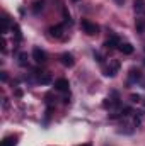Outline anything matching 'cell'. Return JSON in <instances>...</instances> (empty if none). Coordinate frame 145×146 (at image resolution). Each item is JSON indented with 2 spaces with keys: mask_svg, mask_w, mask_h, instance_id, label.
Here are the masks:
<instances>
[{
  "mask_svg": "<svg viewBox=\"0 0 145 146\" xmlns=\"http://www.w3.org/2000/svg\"><path fill=\"white\" fill-rule=\"evenodd\" d=\"M80 27H82V29H84V33H85V34H89V36H96V34L99 33V27H97L94 22L85 21V19L80 22Z\"/></svg>",
  "mask_w": 145,
  "mask_h": 146,
  "instance_id": "cell-1",
  "label": "cell"
},
{
  "mask_svg": "<svg viewBox=\"0 0 145 146\" xmlns=\"http://www.w3.org/2000/svg\"><path fill=\"white\" fill-rule=\"evenodd\" d=\"M119 66H121V65H119V61H116V60H114V61H111V63H109V66L106 68V73H104V75H106V76H116V73L119 72Z\"/></svg>",
  "mask_w": 145,
  "mask_h": 146,
  "instance_id": "cell-2",
  "label": "cell"
},
{
  "mask_svg": "<svg viewBox=\"0 0 145 146\" xmlns=\"http://www.w3.org/2000/svg\"><path fill=\"white\" fill-rule=\"evenodd\" d=\"M33 58L36 63H44L46 61V53L41 49V48H34L33 49Z\"/></svg>",
  "mask_w": 145,
  "mask_h": 146,
  "instance_id": "cell-3",
  "label": "cell"
},
{
  "mask_svg": "<svg viewBox=\"0 0 145 146\" xmlns=\"http://www.w3.org/2000/svg\"><path fill=\"white\" fill-rule=\"evenodd\" d=\"M68 87H70V83L65 78H60L55 82V90H58V92H68Z\"/></svg>",
  "mask_w": 145,
  "mask_h": 146,
  "instance_id": "cell-4",
  "label": "cell"
},
{
  "mask_svg": "<svg viewBox=\"0 0 145 146\" xmlns=\"http://www.w3.org/2000/svg\"><path fill=\"white\" fill-rule=\"evenodd\" d=\"M60 60H62V65L67 66V68H72L73 63H75V60H73V56L70 53H63V54L60 56Z\"/></svg>",
  "mask_w": 145,
  "mask_h": 146,
  "instance_id": "cell-5",
  "label": "cell"
},
{
  "mask_svg": "<svg viewBox=\"0 0 145 146\" xmlns=\"http://www.w3.org/2000/svg\"><path fill=\"white\" fill-rule=\"evenodd\" d=\"M50 34L53 37H56V39H62L63 37V26L62 24H56V26L50 27Z\"/></svg>",
  "mask_w": 145,
  "mask_h": 146,
  "instance_id": "cell-6",
  "label": "cell"
},
{
  "mask_svg": "<svg viewBox=\"0 0 145 146\" xmlns=\"http://www.w3.org/2000/svg\"><path fill=\"white\" fill-rule=\"evenodd\" d=\"M119 44H121V42H119V37L114 36V34L109 37V39H106V42H104L106 48H116V46H119Z\"/></svg>",
  "mask_w": 145,
  "mask_h": 146,
  "instance_id": "cell-7",
  "label": "cell"
},
{
  "mask_svg": "<svg viewBox=\"0 0 145 146\" xmlns=\"http://www.w3.org/2000/svg\"><path fill=\"white\" fill-rule=\"evenodd\" d=\"M118 49H119L123 54H132V53H133V46H132L130 42H121V44L118 46Z\"/></svg>",
  "mask_w": 145,
  "mask_h": 146,
  "instance_id": "cell-8",
  "label": "cell"
},
{
  "mask_svg": "<svg viewBox=\"0 0 145 146\" xmlns=\"http://www.w3.org/2000/svg\"><path fill=\"white\" fill-rule=\"evenodd\" d=\"M133 7L137 14H145V0H133Z\"/></svg>",
  "mask_w": 145,
  "mask_h": 146,
  "instance_id": "cell-9",
  "label": "cell"
},
{
  "mask_svg": "<svg viewBox=\"0 0 145 146\" xmlns=\"http://www.w3.org/2000/svg\"><path fill=\"white\" fill-rule=\"evenodd\" d=\"M128 78H130V82H138V80L142 78L140 70H137V68H132V70H130V75H128Z\"/></svg>",
  "mask_w": 145,
  "mask_h": 146,
  "instance_id": "cell-10",
  "label": "cell"
},
{
  "mask_svg": "<svg viewBox=\"0 0 145 146\" xmlns=\"http://www.w3.org/2000/svg\"><path fill=\"white\" fill-rule=\"evenodd\" d=\"M9 26H10V21H9L7 15H3V19H2V33H7L9 31Z\"/></svg>",
  "mask_w": 145,
  "mask_h": 146,
  "instance_id": "cell-11",
  "label": "cell"
},
{
  "mask_svg": "<svg viewBox=\"0 0 145 146\" xmlns=\"http://www.w3.org/2000/svg\"><path fill=\"white\" fill-rule=\"evenodd\" d=\"M39 82L41 83H50L51 82V75L50 73H41L39 75Z\"/></svg>",
  "mask_w": 145,
  "mask_h": 146,
  "instance_id": "cell-12",
  "label": "cell"
},
{
  "mask_svg": "<svg viewBox=\"0 0 145 146\" xmlns=\"http://www.w3.org/2000/svg\"><path fill=\"white\" fill-rule=\"evenodd\" d=\"M19 65L21 66H26L28 65V54L26 53H19Z\"/></svg>",
  "mask_w": 145,
  "mask_h": 146,
  "instance_id": "cell-13",
  "label": "cell"
},
{
  "mask_svg": "<svg viewBox=\"0 0 145 146\" xmlns=\"http://www.w3.org/2000/svg\"><path fill=\"white\" fill-rule=\"evenodd\" d=\"M12 31H14V34H15V39H17V41H21V39H22V34H21L19 26H15V24H14V26H12Z\"/></svg>",
  "mask_w": 145,
  "mask_h": 146,
  "instance_id": "cell-14",
  "label": "cell"
},
{
  "mask_svg": "<svg viewBox=\"0 0 145 146\" xmlns=\"http://www.w3.org/2000/svg\"><path fill=\"white\" fill-rule=\"evenodd\" d=\"M103 106H104L106 109H111V107H114V106H118V102H116V100H111V99H106Z\"/></svg>",
  "mask_w": 145,
  "mask_h": 146,
  "instance_id": "cell-15",
  "label": "cell"
},
{
  "mask_svg": "<svg viewBox=\"0 0 145 146\" xmlns=\"http://www.w3.org/2000/svg\"><path fill=\"white\" fill-rule=\"evenodd\" d=\"M2 146H15V139L14 138H5L2 141Z\"/></svg>",
  "mask_w": 145,
  "mask_h": 146,
  "instance_id": "cell-16",
  "label": "cell"
},
{
  "mask_svg": "<svg viewBox=\"0 0 145 146\" xmlns=\"http://www.w3.org/2000/svg\"><path fill=\"white\" fill-rule=\"evenodd\" d=\"M39 10H43V2H36L34 3V12H39Z\"/></svg>",
  "mask_w": 145,
  "mask_h": 146,
  "instance_id": "cell-17",
  "label": "cell"
},
{
  "mask_svg": "<svg viewBox=\"0 0 145 146\" xmlns=\"http://www.w3.org/2000/svg\"><path fill=\"white\" fill-rule=\"evenodd\" d=\"M130 99H132L133 102H140V100H142V99H140V95H135V94H133V95H132Z\"/></svg>",
  "mask_w": 145,
  "mask_h": 146,
  "instance_id": "cell-18",
  "label": "cell"
},
{
  "mask_svg": "<svg viewBox=\"0 0 145 146\" xmlns=\"http://www.w3.org/2000/svg\"><path fill=\"white\" fill-rule=\"evenodd\" d=\"M2 80H3V82L7 80V73H5V72H2Z\"/></svg>",
  "mask_w": 145,
  "mask_h": 146,
  "instance_id": "cell-19",
  "label": "cell"
},
{
  "mask_svg": "<svg viewBox=\"0 0 145 146\" xmlns=\"http://www.w3.org/2000/svg\"><path fill=\"white\" fill-rule=\"evenodd\" d=\"M82 146H91V145H82Z\"/></svg>",
  "mask_w": 145,
  "mask_h": 146,
  "instance_id": "cell-20",
  "label": "cell"
},
{
  "mask_svg": "<svg viewBox=\"0 0 145 146\" xmlns=\"http://www.w3.org/2000/svg\"><path fill=\"white\" fill-rule=\"evenodd\" d=\"M73 2H79V0H73Z\"/></svg>",
  "mask_w": 145,
  "mask_h": 146,
  "instance_id": "cell-21",
  "label": "cell"
}]
</instances>
